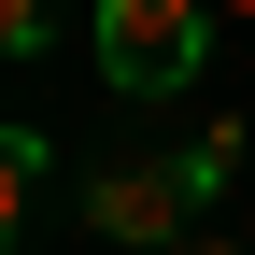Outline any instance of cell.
<instances>
[{"label":"cell","mask_w":255,"mask_h":255,"mask_svg":"<svg viewBox=\"0 0 255 255\" xmlns=\"http://www.w3.org/2000/svg\"><path fill=\"white\" fill-rule=\"evenodd\" d=\"M213 43V0H100V71L128 100H156V85H184Z\"/></svg>","instance_id":"6da1fadb"},{"label":"cell","mask_w":255,"mask_h":255,"mask_svg":"<svg viewBox=\"0 0 255 255\" xmlns=\"http://www.w3.org/2000/svg\"><path fill=\"white\" fill-rule=\"evenodd\" d=\"M184 213H199L184 156H128V170H100V184H85V227H100V241H170Z\"/></svg>","instance_id":"7a4b0ae2"},{"label":"cell","mask_w":255,"mask_h":255,"mask_svg":"<svg viewBox=\"0 0 255 255\" xmlns=\"http://www.w3.org/2000/svg\"><path fill=\"white\" fill-rule=\"evenodd\" d=\"M57 43V0H0V57H43Z\"/></svg>","instance_id":"3957f363"},{"label":"cell","mask_w":255,"mask_h":255,"mask_svg":"<svg viewBox=\"0 0 255 255\" xmlns=\"http://www.w3.org/2000/svg\"><path fill=\"white\" fill-rule=\"evenodd\" d=\"M213 14H227V28H255V0H213Z\"/></svg>","instance_id":"277c9868"},{"label":"cell","mask_w":255,"mask_h":255,"mask_svg":"<svg viewBox=\"0 0 255 255\" xmlns=\"http://www.w3.org/2000/svg\"><path fill=\"white\" fill-rule=\"evenodd\" d=\"M199 255H241V241H199Z\"/></svg>","instance_id":"5b68a950"}]
</instances>
